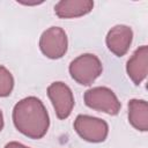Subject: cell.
Returning <instances> with one entry per match:
<instances>
[{"mask_svg":"<svg viewBox=\"0 0 148 148\" xmlns=\"http://www.w3.org/2000/svg\"><path fill=\"white\" fill-rule=\"evenodd\" d=\"M15 128L29 139H42L49 131L50 117L44 103L36 96H28L18 101L13 109Z\"/></svg>","mask_w":148,"mask_h":148,"instance_id":"1","label":"cell"},{"mask_svg":"<svg viewBox=\"0 0 148 148\" xmlns=\"http://www.w3.org/2000/svg\"><path fill=\"white\" fill-rule=\"evenodd\" d=\"M68 72L71 77L81 86H90L102 74L103 65L94 53H83L73 59Z\"/></svg>","mask_w":148,"mask_h":148,"instance_id":"2","label":"cell"},{"mask_svg":"<svg viewBox=\"0 0 148 148\" xmlns=\"http://www.w3.org/2000/svg\"><path fill=\"white\" fill-rule=\"evenodd\" d=\"M83 101L88 108L110 116L118 114L121 108L117 95L108 87L99 86L88 89L83 95Z\"/></svg>","mask_w":148,"mask_h":148,"instance_id":"3","label":"cell"},{"mask_svg":"<svg viewBox=\"0 0 148 148\" xmlns=\"http://www.w3.org/2000/svg\"><path fill=\"white\" fill-rule=\"evenodd\" d=\"M74 130L84 141L99 143L105 141L109 134V125L105 120L89 114H79L74 120Z\"/></svg>","mask_w":148,"mask_h":148,"instance_id":"4","label":"cell"},{"mask_svg":"<svg viewBox=\"0 0 148 148\" xmlns=\"http://www.w3.org/2000/svg\"><path fill=\"white\" fill-rule=\"evenodd\" d=\"M68 49V38L60 27H50L39 37V50L49 59L62 58Z\"/></svg>","mask_w":148,"mask_h":148,"instance_id":"5","label":"cell"},{"mask_svg":"<svg viewBox=\"0 0 148 148\" xmlns=\"http://www.w3.org/2000/svg\"><path fill=\"white\" fill-rule=\"evenodd\" d=\"M46 92L56 111L57 117L59 119L68 118L75 104L72 89L66 83L61 81H56L47 87Z\"/></svg>","mask_w":148,"mask_h":148,"instance_id":"6","label":"cell"},{"mask_svg":"<svg viewBox=\"0 0 148 148\" xmlns=\"http://www.w3.org/2000/svg\"><path fill=\"white\" fill-rule=\"evenodd\" d=\"M133 31L132 28L125 24H117L112 27L105 37V43L110 52L117 57L125 56L132 44Z\"/></svg>","mask_w":148,"mask_h":148,"instance_id":"7","label":"cell"},{"mask_svg":"<svg viewBox=\"0 0 148 148\" xmlns=\"http://www.w3.org/2000/svg\"><path fill=\"white\" fill-rule=\"evenodd\" d=\"M126 73L135 86L146 80L148 73V46L138 47L126 64Z\"/></svg>","mask_w":148,"mask_h":148,"instance_id":"8","label":"cell"},{"mask_svg":"<svg viewBox=\"0 0 148 148\" xmlns=\"http://www.w3.org/2000/svg\"><path fill=\"white\" fill-rule=\"evenodd\" d=\"M92 8L91 0H60L54 5V14L59 18H75L89 14Z\"/></svg>","mask_w":148,"mask_h":148,"instance_id":"9","label":"cell"},{"mask_svg":"<svg viewBox=\"0 0 148 148\" xmlns=\"http://www.w3.org/2000/svg\"><path fill=\"white\" fill-rule=\"evenodd\" d=\"M128 121L138 131H148V103L133 98L128 102Z\"/></svg>","mask_w":148,"mask_h":148,"instance_id":"10","label":"cell"},{"mask_svg":"<svg viewBox=\"0 0 148 148\" xmlns=\"http://www.w3.org/2000/svg\"><path fill=\"white\" fill-rule=\"evenodd\" d=\"M14 83L13 74L5 66L0 65V97L9 96L14 89Z\"/></svg>","mask_w":148,"mask_h":148,"instance_id":"11","label":"cell"},{"mask_svg":"<svg viewBox=\"0 0 148 148\" xmlns=\"http://www.w3.org/2000/svg\"><path fill=\"white\" fill-rule=\"evenodd\" d=\"M3 148H30V147H28L21 142H17V141H10V142L6 143V146Z\"/></svg>","mask_w":148,"mask_h":148,"instance_id":"12","label":"cell"},{"mask_svg":"<svg viewBox=\"0 0 148 148\" xmlns=\"http://www.w3.org/2000/svg\"><path fill=\"white\" fill-rule=\"evenodd\" d=\"M20 3H22V5H25V6H36V5H39V3H43V1H35V2H22V1H20Z\"/></svg>","mask_w":148,"mask_h":148,"instance_id":"13","label":"cell"},{"mask_svg":"<svg viewBox=\"0 0 148 148\" xmlns=\"http://www.w3.org/2000/svg\"><path fill=\"white\" fill-rule=\"evenodd\" d=\"M3 125H5V121H3V114H2V111L0 109V132L2 131L3 128Z\"/></svg>","mask_w":148,"mask_h":148,"instance_id":"14","label":"cell"}]
</instances>
